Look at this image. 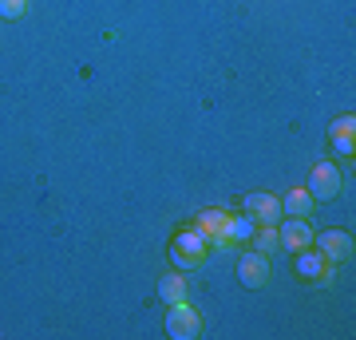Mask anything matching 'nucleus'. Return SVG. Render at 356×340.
Wrapping results in <instances>:
<instances>
[{
	"label": "nucleus",
	"mask_w": 356,
	"mask_h": 340,
	"mask_svg": "<svg viewBox=\"0 0 356 340\" xmlns=\"http://www.w3.org/2000/svg\"><path fill=\"white\" fill-rule=\"evenodd\" d=\"M254 250H261V253H273L277 250V226H266V229H254Z\"/></svg>",
	"instance_id": "obj_13"
},
{
	"label": "nucleus",
	"mask_w": 356,
	"mask_h": 340,
	"mask_svg": "<svg viewBox=\"0 0 356 340\" xmlns=\"http://www.w3.org/2000/svg\"><path fill=\"white\" fill-rule=\"evenodd\" d=\"M353 147H356V139H332V151L341 159H353Z\"/></svg>",
	"instance_id": "obj_16"
},
{
	"label": "nucleus",
	"mask_w": 356,
	"mask_h": 340,
	"mask_svg": "<svg viewBox=\"0 0 356 340\" xmlns=\"http://www.w3.org/2000/svg\"><path fill=\"white\" fill-rule=\"evenodd\" d=\"M198 332H202V316H198V309H191L186 301L170 305V313H166V337L194 340Z\"/></svg>",
	"instance_id": "obj_2"
},
{
	"label": "nucleus",
	"mask_w": 356,
	"mask_h": 340,
	"mask_svg": "<svg viewBox=\"0 0 356 340\" xmlns=\"http://www.w3.org/2000/svg\"><path fill=\"white\" fill-rule=\"evenodd\" d=\"M194 226L202 229V238H206V250H218V245H229V238H226L229 214H222V210H202V214L194 218Z\"/></svg>",
	"instance_id": "obj_7"
},
{
	"label": "nucleus",
	"mask_w": 356,
	"mask_h": 340,
	"mask_svg": "<svg viewBox=\"0 0 356 340\" xmlns=\"http://www.w3.org/2000/svg\"><path fill=\"white\" fill-rule=\"evenodd\" d=\"M254 218H250V214H245V218H229V226H226V238L229 241H250V238H254Z\"/></svg>",
	"instance_id": "obj_12"
},
{
	"label": "nucleus",
	"mask_w": 356,
	"mask_h": 340,
	"mask_svg": "<svg viewBox=\"0 0 356 340\" xmlns=\"http://www.w3.org/2000/svg\"><path fill=\"white\" fill-rule=\"evenodd\" d=\"M28 0H0V16L4 20H16V16H24Z\"/></svg>",
	"instance_id": "obj_15"
},
{
	"label": "nucleus",
	"mask_w": 356,
	"mask_h": 340,
	"mask_svg": "<svg viewBox=\"0 0 356 340\" xmlns=\"http://www.w3.org/2000/svg\"><path fill=\"white\" fill-rule=\"evenodd\" d=\"M238 281H242L245 289H261L269 285V257L261 250H250L238 257Z\"/></svg>",
	"instance_id": "obj_4"
},
{
	"label": "nucleus",
	"mask_w": 356,
	"mask_h": 340,
	"mask_svg": "<svg viewBox=\"0 0 356 340\" xmlns=\"http://www.w3.org/2000/svg\"><path fill=\"white\" fill-rule=\"evenodd\" d=\"M332 139H356V119L353 115H344V119L332 123Z\"/></svg>",
	"instance_id": "obj_14"
},
{
	"label": "nucleus",
	"mask_w": 356,
	"mask_h": 340,
	"mask_svg": "<svg viewBox=\"0 0 356 340\" xmlns=\"http://www.w3.org/2000/svg\"><path fill=\"white\" fill-rule=\"evenodd\" d=\"M277 245L281 250H309L313 245V226H309L305 218H293V222H277Z\"/></svg>",
	"instance_id": "obj_6"
},
{
	"label": "nucleus",
	"mask_w": 356,
	"mask_h": 340,
	"mask_svg": "<svg viewBox=\"0 0 356 340\" xmlns=\"http://www.w3.org/2000/svg\"><path fill=\"white\" fill-rule=\"evenodd\" d=\"M305 190L313 194V202H332L337 198V194H341V170H337V163H317L313 166Z\"/></svg>",
	"instance_id": "obj_3"
},
{
	"label": "nucleus",
	"mask_w": 356,
	"mask_h": 340,
	"mask_svg": "<svg viewBox=\"0 0 356 340\" xmlns=\"http://www.w3.org/2000/svg\"><path fill=\"white\" fill-rule=\"evenodd\" d=\"M309 210H313V194H309L305 186L285 190V198H281V214L285 218H309Z\"/></svg>",
	"instance_id": "obj_10"
},
{
	"label": "nucleus",
	"mask_w": 356,
	"mask_h": 340,
	"mask_svg": "<svg viewBox=\"0 0 356 340\" xmlns=\"http://www.w3.org/2000/svg\"><path fill=\"white\" fill-rule=\"evenodd\" d=\"M206 238H202V229L191 226V229H182L175 238V245H170V257H175L178 269H198V265L206 261Z\"/></svg>",
	"instance_id": "obj_1"
},
{
	"label": "nucleus",
	"mask_w": 356,
	"mask_h": 340,
	"mask_svg": "<svg viewBox=\"0 0 356 340\" xmlns=\"http://www.w3.org/2000/svg\"><path fill=\"white\" fill-rule=\"evenodd\" d=\"M245 214L254 218V222H261V226H277L281 218V198L277 194H266V190H254L250 198H245Z\"/></svg>",
	"instance_id": "obj_5"
},
{
	"label": "nucleus",
	"mask_w": 356,
	"mask_h": 340,
	"mask_svg": "<svg viewBox=\"0 0 356 340\" xmlns=\"http://www.w3.org/2000/svg\"><path fill=\"white\" fill-rule=\"evenodd\" d=\"M313 245H317L329 261H344V257H353V238L341 234V229H321V234H313Z\"/></svg>",
	"instance_id": "obj_8"
},
{
	"label": "nucleus",
	"mask_w": 356,
	"mask_h": 340,
	"mask_svg": "<svg viewBox=\"0 0 356 340\" xmlns=\"http://www.w3.org/2000/svg\"><path fill=\"white\" fill-rule=\"evenodd\" d=\"M159 297H163L166 305H178V301H186V281L178 277V273H170V277L159 281Z\"/></svg>",
	"instance_id": "obj_11"
},
{
	"label": "nucleus",
	"mask_w": 356,
	"mask_h": 340,
	"mask_svg": "<svg viewBox=\"0 0 356 340\" xmlns=\"http://www.w3.org/2000/svg\"><path fill=\"white\" fill-rule=\"evenodd\" d=\"M297 273L309 281H329L332 269H329V257L325 253H309V250H297Z\"/></svg>",
	"instance_id": "obj_9"
}]
</instances>
